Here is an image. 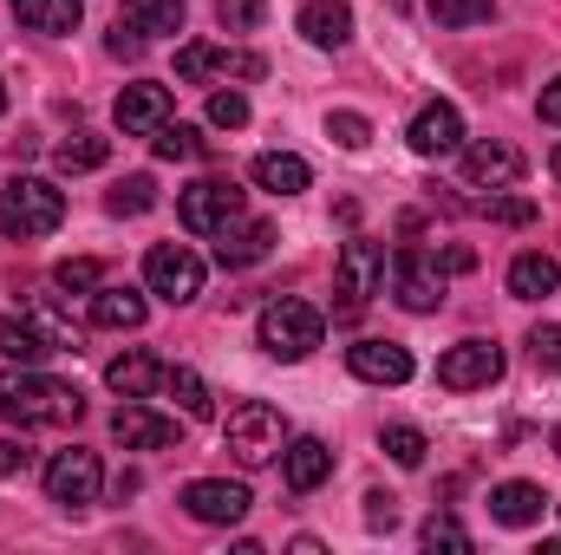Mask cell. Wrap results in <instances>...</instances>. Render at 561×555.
Listing matches in <instances>:
<instances>
[{"mask_svg":"<svg viewBox=\"0 0 561 555\" xmlns=\"http://www.w3.org/2000/svg\"><path fill=\"white\" fill-rule=\"evenodd\" d=\"M536 112H542V125H561V72L542 86V99H536Z\"/></svg>","mask_w":561,"mask_h":555,"instance_id":"7bdbcfd3","label":"cell"},{"mask_svg":"<svg viewBox=\"0 0 561 555\" xmlns=\"http://www.w3.org/2000/svg\"><path fill=\"white\" fill-rule=\"evenodd\" d=\"M262 13H268V0H216V20H222L229 33H255Z\"/></svg>","mask_w":561,"mask_h":555,"instance_id":"8d00e7d4","label":"cell"},{"mask_svg":"<svg viewBox=\"0 0 561 555\" xmlns=\"http://www.w3.org/2000/svg\"><path fill=\"white\" fill-rule=\"evenodd\" d=\"M0 418L7 424H79L85 393L72 380H46V373H7L0 380Z\"/></svg>","mask_w":561,"mask_h":555,"instance_id":"6da1fadb","label":"cell"},{"mask_svg":"<svg viewBox=\"0 0 561 555\" xmlns=\"http://www.w3.org/2000/svg\"><path fill=\"white\" fill-rule=\"evenodd\" d=\"M0 112H7V86H0Z\"/></svg>","mask_w":561,"mask_h":555,"instance_id":"7dc6e473","label":"cell"},{"mask_svg":"<svg viewBox=\"0 0 561 555\" xmlns=\"http://www.w3.org/2000/svg\"><path fill=\"white\" fill-rule=\"evenodd\" d=\"M13 20L26 33H72L85 20V7L79 0H13Z\"/></svg>","mask_w":561,"mask_h":555,"instance_id":"484cf974","label":"cell"},{"mask_svg":"<svg viewBox=\"0 0 561 555\" xmlns=\"http://www.w3.org/2000/svg\"><path fill=\"white\" fill-rule=\"evenodd\" d=\"M255 333H262V347L275 353V360H307L320 340H327V314L320 307H307V301H294V294H280L262 307V320H255Z\"/></svg>","mask_w":561,"mask_h":555,"instance_id":"277c9868","label":"cell"},{"mask_svg":"<svg viewBox=\"0 0 561 555\" xmlns=\"http://www.w3.org/2000/svg\"><path fill=\"white\" fill-rule=\"evenodd\" d=\"M249 177H255L262 190H275V196H300V190L313 183L307 157H294V150H262V157L249 163Z\"/></svg>","mask_w":561,"mask_h":555,"instance_id":"cb8c5ba5","label":"cell"},{"mask_svg":"<svg viewBox=\"0 0 561 555\" xmlns=\"http://www.w3.org/2000/svg\"><path fill=\"white\" fill-rule=\"evenodd\" d=\"M105 157H112V138H99V132H72V138L53 150V163H59L66 177H79V170H99Z\"/></svg>","mask_w":561,"mask_h":555,"instance_id":"f1b7e54d","label":"cell"},{"mask_svg":"<svg viewBox=\"0 0 561 555\" xmlns=\"http://www.w3.org/2000/svg\"><path fill=\"white\" fill-rule=\"evenodd\" d=\"M300 39L320 46V53L346 46V39H353V7H346V0H307V7H300Z\"/></svg>","mask_w":561,"mask_h":555,"instance_id":"ffe728a7","label":"cell"},{"mask_svg":"<svg viewBox=\"0 0 561 555\" xmlns=\"http://www.w3.org/2000/svg\"><path fill=\"white\" fill-rule=\"evenodd\" d=\"M280 477H287L294 497H307V490H320V484L333 477V451H327L320 438H287V451H280Z\"/></svg>","mask_w":561,"mask_h":555,"instance_id":"ac0fdd59","label":"cell"},{"mask_svg":"<svg viewBox=\"0 0 561 555\" xmlns=\"http://www.w3.org/2000/svg\"><path fill=\"white\" fill-rule=\"evenodd\" d=\"M150 150H157L163 163H196L209 144H203L196 125H176V118H170V125H157V132H150Z\"/></svg>","mask_w":561,"mask_h":555,"instance_id":"f546056e","label":"cell"},{"mask_svg":"<svg viewBox=\"0 0 561 555\" xmlns=\"http://www.w3.org/2000/svg\"><path fill=\"white\" fill-rule=\"evenodd\" d=\"M105 386H112L118 399H150V393L163 386V366H157L144 347H131V353H118V360L105 366Z\"/></svg>","mask_w":561,"mask_h":555,"instance_id":"603a6c76","label":"cell"},{"mask_svg":"<svg viewBox=\"0 0 561 555\" xmlns=\"http://www.w3.org/2000/svg\"><path fill=\"white\" fill-rule=\"evenodd\" d=\"M53 281H59L66 294H92V287L105 281V269H99L92 256H72V262H59V269H53Z\"/></svg>","mask_w":561,"mask_h":555,"instance_id":"d590c367","label":"cell"},{"mask_svg":"<svg viewBox=\"0 0 561 555\" xmlns=\"http://www.w3.org/2000/svg\"><path fill=\"white\" fill-rule=\"evenodd\" d=\"M523 170H529V163H523V150H516V144H503V138L463 144V177H470L477 190H510Z\"/></svg>","mask_w":561,"mask_h":555,"instance_id":"4fadbf2b","label":"cell"},{"mask_svg":"<svg viewBox=\"0 0 561 555\" xmlns=\"http://www.w3.org/2000/svg\"><path fill=\"white\" fill-rule=\"evenodd\" d=\"M268 249H275V229L242 216V223H229V229H222L216 262H222V269H255V262H268Z\"/></svg>","mask_w":561,"mask_h":555,"instance_id":"44dd1931","label":"cell"},{"mask_svg":"<svg viewBox=\"0 0 561 555\" xmlns=\"http://www.w3.org/2000/svg\"><path fill=\"white\" fill-rule=\"evenodd\" d=\"M379 444H386V457H392V464H405V471H419L424 451H431L419 424H386V438H379Z\"/></svg>","mask_w":561,"mask_h":555,"instance_id":"1f68e13d","label":"cell"},{"mask_svg":"<svg viewBox=\"0 0 561 555\" xmlns=\"http://www.w3.org/2000/svg\"><path fill=\"white\" fill-rule=\"evenodd\" d=\"M556 451H561V424H556Z\"/></svg>","mask_w":561,"mask_h":555,"instance_id":"c3c4849f","label":"cell"},{"mask_svg":"<svg viewBox=\"0 0 561 555\" xmlns=\"http://www.w3.org/2000/svg\"><path fill=\"white\" fill-rule=\"evenodd\" d=\"M222 444H229V457L242 471H262V464H275L280 451H287V418L268 399H242L229 412V424H222Z\"/></svg>","mask_w":561,"mask_h":555,"instance_id":"3957f363","label":"cell"},{"mask_svg":"<svg viewBox=\"0 0 561 555\" xmlns=\"http://www.w3.org/2000/svg\"><path fill=\"white\" fill-rule=\"evenodd\" d=\"M327 138L340 144V150H366L373 144V125L359 112H327Z\"/></svg>","mask_w":561,"mask_h":555,"instance_id":"e575fe53","label":"cell"},{"mask_svg":"<svg viewBox=\"0 0 561 555\" xmlns=\"http://www.w3.org/2000/svg\"><path fill=\"white\" fill-rule=\"evenodd\" d=\"M112 438L125 444V451H170L176 438H183V424L163 412H150L144 399H125L118 412H112Z\"/></svg>","mask_w":561,"mask_h":555,"instance_id":"7c38bea8","label":"cell"},{"mask_svg":"<svg viewBox=\"0 0 561 555\" xmlns=\"http://www.w3.org/2000/svg\"><path fill=\"white\" fill-rule=\"evenodd\" d=\"M144 287H150L157 301H170V307H190V301L203 294V256L183 249V242H157V249L144 256Z\"/></svg>","mask_w":561,"mask_h":555,"instance_id":"8992f818","label":"cell"},{"mask_svg":"<svg viewBox=\"0 0 561 555\" xmlns=\"http://www.w3.org/2000/svg\"><path fill=\"white\" fill-rule=\"evenodd\" d=\"M209 125H216V132H242V125H249V99H242V92H216V99H209Z\"/></svg>","mask_w":561,"mask_h":555,"instance_id":"74e56055","label":"cell"},{"mask_svg":"<svg viewBox=\"0 0 561 555\" xmlns=\"http://www.w3.org/2000/svg\"><path fill=\"white\" fill-rule=\"evenodd\" d=\"M556 177H561V150H556Z\"/></svg>","mask_w":561,"mask_h":555,"instance_id":"681fc988","label":"cell"},{"mask_svg":"<svg viewBox=\"0 0 561 555\" xmlns=\"http://www.w3.org/2000/svg\"><path fill=\"white\" fill-rule=\"evenodd\" d=\"M26 444H13V438H0V477H13V471H26Z\"/></svg>","mask_w":561,"mask_h":555,"instance_id":"ee69618b","label":"cell"},{"mask_svg":"<svg viewBox=\"0 0 561 555\" xmlns=\"http://www.w3.org/2000/svg\"><path fill=\"white\" fill-rule=\"evenodd\" d=\"M346 366L366 386H405L412 380V353L399 340H359V347H346Z\"/></svg>","mask_w":561,"mask_h":555,"instance_id":"9a60e30c","label":"cell"},{"mask_svg":"<svg viewBox=\"0 0 561 555\" xmlns=\"http://www.w3.org/2000/svg\"><path fill=\"white\" fill-rule=\"evenodd\" d=\"M216 72L262 79L268 66H262V53H229V46H209V39H196V46H176V79H183V86H203V79H216Z\"/></svg>","mask_w":561,"mask_h":555,"instance_id":"8fae6325","label":"cell"},{"mask_svg":"<svg viewBox=\"0 0 561 555\" xmlns=\"http://www.w3.org/2000/svg\"><path fill=\"white\" fill-rule=\"evenodd\" d=\"M144 314H150V307H144L138 287H105V281L92 287V327H112V333H138Z\"/></svg>","mask_w":561,"mask_h":555,"instance_id":"7402d4cb","label":"cell"},{"mask_svg":"<svg viewBox=\"0 0 561 555\" xmlns=\"http://www.w3.org/2000/svg\"><path fill=\"white\" fill-rule=\"evenodd\" d=\"M483 216H490V223L523 229V223H536V203H529V196H490V203H483Z\"/></svg>","mask_w":561,"mask_h":555,"instance_id":"60d3db41","label":"cell"},{"mask_svg":"<svg viewBox=\"0 0 561 555\" xmlns=\"http://www.w3.org/2000/svg\"><path fill=\"white\" fill-rule=\"evenodd\" d=\"M183 510H190L196 523H209V530H229V523H242V517L255 510V497H249V484L196 477V484H183Z\"/></svg>","mask_w":561,"mask_h":555,"instance_id":"30bf717a","label":"cell"},{"mask_svg":"<svg viewBox=\"0 0 561 555\" xmlns=\"http://www.w3.org/2000/svg\"><path fill=\"white\" fill-rule=\"evenodd\" d=\"M105 46H112V53H118V59H125V53H144V33H131V26H125V20H118V26H112V39H105Z\"/></svg>","mask_w":561,"mask_h":555,"instance_id":"f6af8a7d","label":"cell"},{"mask_svg":"<svg viewBox=\"0 0 561 555\" xmlns=\"http://www.w3.org/2000/svg\"><path fill=\"white\" fill-rule=\"evenodd\" d=\"M386 287V249L379 242H346L340 249V269H333V294H340V314H359L373 294Z\"/></svg>","mask_w":561,"mask_h":555,"instance_id":"ba28073f","label":"cell"},{"mask_svg":"<svg viewBox=\"0 0 561 555\" xmlns=\"http://www.w3.org/2000/svg\"><path fill=\"white\" fill-rule=\"evenodd\" d=\"M99 490H105V464H99V451H53V464H46V497L59 503V510H92L99 503Z\"/></svg>","mask_w":561,"mask_h":555,"instance_id":"52a82bcc","label":"cell"},{"mask_svg":"<svg viewBox=\"0 0 561 555\" xmlns=\"http://www.w3.org/2000/svg\"><path fill=\"white\" fill-rule=\"evenodd\" d=\"M556 281H561V262L556 256H542V249H529V256L510 262V294H516V301H549Z\"/></svg>","mask_w":561,"mask_h":555,"instance_id":"d4e9b609","label":"cell"},{"mask_svg":"<svg viewBox=\"0 0 561 555\" xmlns=\"http://www.w3.org/2000/svg\"><path fill=\"white\" fill-rule=\"evenodd\" d=\"M157 125H170V86L131 79V86L118 92V132H125V138H150Z\"/></svg>","mask_w":561,"mask_h":555,"instance_id":"5bb4252c","label":"cell"},{"mask_svg":"<svg viewBox=\"0 0 561 555\" xmlns=\"http://www.w3.org/2000/svg\"><path fill=\"white\" fill-rule=\"evenodd\" d=\"M542 510H549L542 484L510 477V484H496V490H490V517H496L503 530H529V523H542Z\"/></svg>","mask_w":561,"mask_h":555,"instance_id":"d6986e66","label":"cell"},{"mask_svg":"<svg viewBox=\"0 0 561 555\" xmlns=\"http://www.w3.org/2000/svg\"><path fill=\"white\" fill-rule=\"evenodd\" d=\"M105 209H112V216H144V209H157V183H150V177H125V183L105 196Z\"/></svg>","mask_w":561,"mask_h":555,"instance_id":"d6a6232c","label":"cell"},{"mask_svg":"<svg viewBox=\"0 0 561 555\" xmlns=\"http://www.w3.org/2000/svg\"><path fill=\"white\" fill-rule=\"evenodd\" d=\"M444 269H450V275H470V269H477V249L450 242V249H444Z\"/></svg>","mask_w":561,"mask_h":555,"instance_id":"bcb514c9","label":"cell"},{"mask_svg":"<svg viewBox=\"0 0 561 555\" xmlns=\"http://www.w3.org/2000/svg\"><path fill=\"white\" fill-rule=\"evenodd\" d=\"M392 287H399V301H405L412 314H431V307L444 301V275H437V262H431L424 249H399V262H392Z\"/></svg>","mask_w":561,"mask_h":555,"instance_id":"2e32d148","label":"cell"},{"mask_svg":"<svg viewBox=\"0 0 561 555\" xmlns=\"http://www.w3.org/2000/svg\"><path fill=\"white\" fill-rule=\"evenodd\" d=\"M176 223L190 236H222L229 223H242V190L229 177H203V183H190L176 196Z\"/></svg>","mask_w":561,"mask_h":555,"instance_id":"5b68a950","label":"cell"},{"mask_svg":"<svg viewBox=\"0 0 561 555\" xmlns=\"http://www.w3.org/2000/svg\"><path fill=\"white\" fill-rule=\"evenodd\" d=\"M437 26H483L496 13V0H424Z\"/></svg>","mask_w":561,"mask_h":555,"instance_id":"836d02e7","label":"cell"},{"mask_svg":"<svg viewBox=\"0 0 561 555\" xmlns=\"http://www.w3.org/2000/svg\"><path fill=\"white\" fill-rule=\"evenodd\" d=\"M66 223V190H53L46 177H13L0 190V229L13 242H39Z\"/></svg>","mask_w":561,"mask_h":555,"instance_id":"7a4b0ae2","label":"cell"},{"mask_svg":"<svg viewBox=\"0 0 561 555\" xmlns=\"http://www.w3.org/2000/svg\"><path fill=\"white\" fill-rule=\"evenodd\" d=\"M529 360H536L542 373H561V327L556 320H542V327L529 333Z\"/></svg>","mask_w":561,"mask_h":555,"instance_id":"ab89813d","label":"cell"},{"mask_svg":"<svg viewBox=\"0 0 561 555\" xmlns=\"http://www.w3.org/2000/svg\"><path fill=\"white\" fill-rule=\"evenodd\" d=\"M392 523H399V497L373 490V497H366V530H392Z\"/></svg>","mask_w":561,"mask_h":555,"instance_id":"b9f144b4","label":"cell"},{"mask_svg":"<svg viewBox=\"0 0 561 555\" xmlns=\"http://www.w3.org/2000/svg\"><path fill=\"white\" fill-rule=\"evenodd\" d=\"M131 33L144 39H157V33H183V0H125V13H118Z\"/></svg>","mask_w":561,"mask_h":555,"instance_id":"4316f807","label":"cell"},{"mask_svg":"<svg viewBox=\"0 0 561 555\" xmlns=\"http://www.w3.org/2000/svg\"><path fill=\"white\" fill-rule=\"evenodd\" d=\"M405 144H412L419 157H450V150H463V118H457V105L431 99V105H424L419 118H412Z\"/></svg>","mask_w":561,"mask_h":555,"instance_id":"e0dca14e","label":"cell"},{"mask_svg":"<svg viewBox=\"0 0 561 555\" xmlns=\"http://www.w3.org/2000/svg\"><path fill=\"white\" fill-rule=\"evenodd\" d=\"M163 386H170V399L183 406V418H209L216 412V399H209V386L190 373V366H163Z\"/></svg>","mask_w":561,"mask_h":555,"instance_id":"4dcf8cb0","label":"cell"},{"mask_svg":"<svg viewBox=\"0 0 561 555\" xmlns=\"http://www.w3.org/2000/svg\"><path fill=\"white\" fill-rule=\"evenodd\" d=\"M53 347L33 320H0V360H20V366H39Z\"/></svg>","mask_w":561,"mask_h":555,"instance_id":"83f0119b","label":"cell"},{"mask_svg":"<svg viewBox=\"0 0 561 555\" xmlns=\"http://www.w3.org/2000/svg\"><path fill=\"white\" fill-rule=\"evenodd\" d=\"M503 380V347L496 340H457L444 360H437V386L444 393H483Z\"/></svg>","mask_w":561,"mask_h":555,"instance_id":"9c48e42d","label":"cell"},{"mask_svg":"<svg viewBox=\"0 0 561 555\" xmlns=\"http://www.w3.org/2000/svg\"><path fill=\"white\" fill-rule=\"evenodd\" d=\"M424 550H470V530H463V523H457V517H431V523H424Z\"/></svg>","mask_w":561,"mask_h":555,"instance_id":"f35d334b","label":"cell"}]
</instances>
